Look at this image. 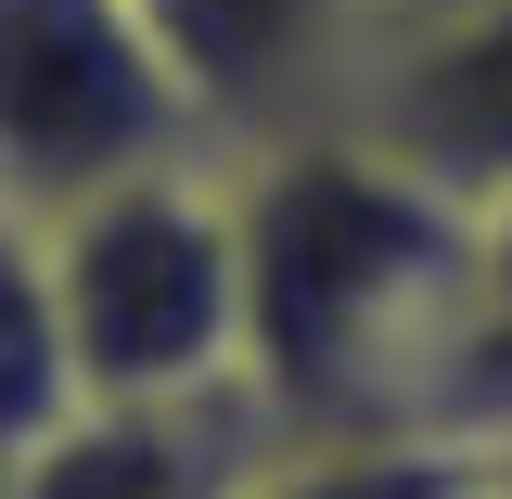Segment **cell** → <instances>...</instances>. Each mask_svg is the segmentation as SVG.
<instances>
[{
    "instance_id": "obj_5",
    "label": "cell",
    "mask_w": 512,
    "mask_h": 499,
    "mask_svg": "<svg viewBox=\"0 0 512 499\" xmlns=\"http://www.w3.org/2000/svg\"><path fill=\"white\" fill-rule=\"evenodd\" d=\"M180 52L192 103L218 141H269V128H308L346 103L359 39H372V0H141Z\"/></svg>"
},
{
    "instance_id": "obj_7",
    "label": "cell",
    "mask_w": 512,
    "mask_h": 499,
    "mask_svg": "<svg viewBox=\"0 0 512 499\" xmlns=\"http://www.w3.org/2000/svg\"><path fill=\"white\" fill-rule=\"evenodd\" d=\"M77 397V346H64V295H52V231L26 205H0V474L39 436H64Z\"/></svg>"
},
{
    "instance_id": "obj_3",
    "label": "cell",
    "mask_w": 512,
    "mask_h": 499,
    "mask_svg": "<svg viewBox=\"0 0 512 499\" xmlns=\"http://www.w3.org/2000/svg\"><path fill=\"white\" fill-rule=\"evenodd\" d=\"M231 154L141 0H0V205L64 218L90 192Z\"/></svg>"
},
{
    "instance_id": "obj_8",
    "label": "cell",
    "mask_w": 512,
    "mask_h": 499,
    "mask_svg": "<svg viewBox=\"0 0 512 499\" xmlns=\"http://www.w3.org/2000/svg\"><path fill=\"white\" fill-rule=\"evenodd\" d=\"M474 461L448 436H256L231 499H448Z\"/></svg>"
},
{
    "instance_id": "obj_11",
    "label": "cell",
    "mask_w": 512,
    "mask_h": 499,
    "mask_svg": "<svg viewBox=\"0 0 512 499\" xmlns=\"http://www.w3.org/2000/svg\"><path fill=\"white\" fill-rule=\"evenodd\" d=\"M384 13H410V0H372V26H384Z\"/></svg>"
},
{
    "instance_id": "obj_1",
    "label": "cell",
    "mask_w": 512,
    "mask_h": 499,
    "mask_svg": "<svg viewBox=\"0 0 512 499\" xmlns=\"http://www.w3.org/2000/svg\"><path fill=\"white\" fill-rule=\"evenodd\" d=\"M244 205V410L256 436H448L474 205L372 128L308 116L231 141ZM461 448V436H448Z\"/></svg>"
},
{
    "instance_id": "obj_2",
    "label": "cell",
    "mask_w": 512,
    "mask_h": 499,
    "mask_svg": "<svg viewBox=\"0 0 512 499\" xmlns=\"http://www.w3.org/2000/svg\"><path fill=\"white\" fill-rule=\"evenodd\" d=\"M90 410H244V205L231 154H180L39 218Z\"/></svg>"
},
{
    "instance_id": "obj_9",
    "label": "cell",
    "mask_w": 512,
    "mask_h": 499,
    "mask_svg": "<svg viewBox=\"0 0 512 499\" xmlns=\"http://www.w3.org/2000/svg\"><path fill=\"white\" fill-rule=\"evenodd\" d=\"M448 436L461 448H512V205H474V308H461Z\"/></svg>"
},
{
    "instance_id": "obj_6",
    "label": "cell",
    "mask_w": 512,
    "mask_h": 499,
    "mask_svg": "<svg viewBox=\"0 0 512 499\" xmlns=\"http://www.w3.org/2000/svg\"><path fill=\"white\" fill-rule=\"evenodd\" d=\"M244 448L256 410H77L0 474V499H231Z\"/></svg>"
},
{
    "instance_id": "obj_4",
    "label": "cell",
    "mask_w": 512,
    "mask_h": 499,
    "mask_svg": "<svg viewBox=\"0 0 512 499\" xmlns=\"http://www.w3.org/2000/svg\"><path fill=\"white\" fill-rule=\"evenodd\" d=\"M346 128H372L397 167L461 205H512V0H410L359 39Z\"/></svg>"
},
{
    "instance_id": "obj_10",
    "label": "cell",
    "mask_w": 512,
    "mask_h": 499,
    "mask_svg": "<svg viewBox=\"0 0 512 499\" xmlns=\"http://www.w3.org/2000/svg\"><path fill=\"white\" fill-rule=\"evenodd\" d=\"M448 499H512V487H500V461H474V474H461Z\"/></svg>"
}]
</instances>
